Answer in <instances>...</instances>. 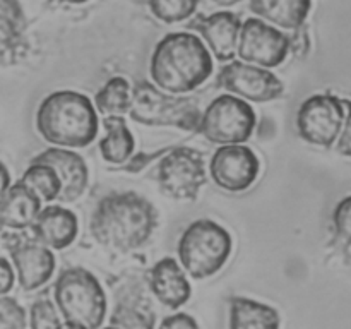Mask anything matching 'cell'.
Instances as JSON below:
<instances>
[{"instance_id": "6da1fadb", "label": "cell", "mask_w": 351, "mask_h": 329, "mask_svg": "<svg viewBox=\"0 0 351 329\" xmlns=\"http://www.w3.org/2000/svg\"><path fill=\"white\" fill-rule=\"evenodd\" d=\"M158 225L154 206L136 192H112L96 206L89 230L98 243L119 252L139 249Z\"/></svg>"}, {"instance_id": "7a4b0ae2", "label": "cell", "mask_w": 351, "mask_h": 329, "mask_svg": "<svg viewBox=\"0 0 351 329\" xmlns=\"http://www.w3.org/2000/svg\"><path fill=\"white\" fill-rule=\"evenodd\" d=\"M149 72L161 89L182 95L208 81L213 72V58L195 34L185 31L170 33L154 48Z\"/></svg>"}, {"instance_id": "3957f363", "label": "cell", "mask_w": 351, "mask_h": 329, "mask_svg": "<svg viewBox=\"0 0 351 329\" xmlns=\"http://www.w3.org/2000/svg\"><path fill=\"white\" fill-rule=\"evenodd\" d=\"M36 130L47 143L62 147H86L98 136V115L88 96L55 91L41 101Z\"/></svg>"}, {"instance_id": "277c9868", "label": "cell", "mask_w": 351, "mask_h": 329, "mask_svg": "<svg viewBox=\"0 0 351 329\" xmlns=\"http://www.w3.org/2000/svg\"><path fill=\"white\" fill-rule=\"evenodd\" d=\"M55 304L67 328H99L106 317V295L99 281L82 267L60 273L53 288Z\"/></svg>"}, {"instance_id": "5b68a950", "label": "cell", "mask_w": 351, "mask_h": 329, "mask_svg": "<svg viewBox=\"0 0 351 329\" xmlns=\"http://www.w3.org/2000/svg\"><path fill=\"white\" fill-rule=\"evenodd\" d=\"M232 254V236L211 219H197L187 226L178 240L182 267L195 280L218 273Z\"/></svg>"}, {"instance_id": "8992f818", "label": "cell", "mask_w": 351, "mask_h": 329, "mask_svg": "<svg viewBox=\"0 0 351 329\" xmlns=\"http://www.w3.org/2000/svg\"><path fill=\"white\" fill-rule=\"evenodd\" d=\"M130 117L149 127H178L197 130L201 110L192 98H175L158 91L151 82L137 81L130 96Z\"/></svg>"}, {"instance_id": "52a82bcc", "label": "cell", "mask_w": 351, "mask_h": 329, "mask_svg": "<svg viewBox=\"0 0 351 329\" xmlns=\"http://www.w3.org/2000/svg\"><path fill=\"white\" fill-rule=\"evenodd\" d=\"M252 106L232 95L218 96L201 115L197 130L215 144H242L256 127Z\"/></svg>"}, {"instance_id": "ba28073f", "label": "cell", "mask_w": 351, "mask_h": 329, "mask_svg": "<svg viewBox=\"0 0 351 329\" xmlns=\"http://www.w3.org/2000/svg\"><path fill=\"white\" fill-rule=\"evenodd\" d=\"M206 164L201 151L175 147L158 167V182L165 195L180 201H194L206 184Z\"/></svg>"}, {"instance_id": "9c48e42d", "label": "cell", "mask_w": 351, "mask_h": 329, "mask_svg": "<svg viewBox=\"0 0 351 329\" xmlns=\"http://www.w3.org/2000/svg\"><path fill=\"white\" fill-rule=\"evenodd\" d=\"M345 117V101L338 96L314 95L298 108V134L307 143L329 147L338 139Z\"/></svg>"}, {"instance_id": "30bf717a", "label": "cell", "mask_w": 351, "mask_h": 329, "mask_svg": "<svg viewBox=\"0 0 351 329\" xmlns=\"http://www.w3.org/2000/svg\"><path fill=\"white\" fill-rule=\"evenodd\" d=\"M290 50V38L261 19H247L240 26L239 55L243 62L261 67H278Z\"/></svg>"}, {"instance_id": "8fae6325", "label": "cell", "mask_w": 351, "mask_h": 329, "mask_svg": "<svg viewBox=\"0 0 351 329\" xmlns=\"http://www.w3.org/2000/svg\"><path fill=\"white\" fill-rule=\"evenodd\" d=\"M5 247L12 257L19 284L24 290H36L50 280L55 271V257L50 247L38 242L34 236L29 239L17 233H9Z\"/></svg>"}, {"instance_id": "7c38bea8", "label": "cell", "mask_w": 351, "mask_h": 329, "mask_svg": "<svg viewBox=\"0 0 351 329\" xmlns=\"http://www.w3.org/2000/svg\"><path fill=\"white\" fill-rule=\"evenodd\" d=\"M219 84L226 91L250 101L264 103L278 99L285 86L271 71L245 62H230L219 72Z\"/></svg>"}, {"instance_id": "4fadbf2b", "label": "cell", "mask_w": 351, "mask_h": 329, "mask_svg": "<svg viewBox=\"0 0 351 329\" xmlns=\"http://www.w3.org/2000/svg\"><path fill=\"white\" fill-rule=\"evenodd\" d=\"M213 180L228 192L247 191L259 175V160L250 147L223 144L209 163Z\"/></svg>"}, {"instance_id": "5bb4252c", "label": "cell", "mask_w": 351, "mask_h": 329, "mask_svg": "<svg viewBox=\"0 0 351 329\" xmlns=\"http://www.w3.org/2000/svg\"><path fill=\"white\" fill-rule=\"evenodd\" d=\"M33 163H45L55 170L60 178V194L57 199L62 202H74L81 197L88 185V167L82 156L62 147H50L33 158Z\"/></svg>"}, {"instance_id": "9a60e30c", "label": "cell", "mask_w": 351, "mask_h": 329, "mask_svg": "<svg viewBox=\"0 0 351 329\" xmlns=\"http://www.w3.org/2000/svg\"><path fill=\"white\" fill-rule=\"evenodd\" d=\"M29 53L26 17L19 0H0V65H17Z\"/></svg>"}, {"instance_id": "2e32d148", "label": "cell", "mask_w": 351, "mask_h": 329, "mask_svg": "<svg viewBox=\"0 0 351 329\" xmlns=\"http://www.w3.org/2000/svg\"><path fill=\"white\" fill-rule=\"evenodd\" d=\"M240 26H242L240 17L226 10L211 14V16H199L189 24L191 29L202 34L215 57L221 62L232 60L235 57Z\"/></svg>"}, {"instance_id": "e0dca14e", "label": "cell", "mask_w": 351, "mask_h": 329, "mask_svg": "<svg viewBox=\"0 0 351 329\" xmlns=\"http://www.w3.org/2000/svg\"><path fill=\"white\" fill-rule=\"evenodd\" d=\"M33 236L50 249L60 250L71 245L79 232L77 216L62 206H48L40 209L31 225Z\"/></svg>"}, {"instance_id": "ac0fdd59", "label": "cell", "mask_w": 351, "mask_h": 329, "mask_svg": "<svg viewBox=\"0 0 351 329\" xmlns=\"http://www.w3.org/2000/svg\"><path fill=\"white\" fill-rule=\"evenodd\" d=\"M40 209V195L23 180L16 182L0 197V226L9 230L31 228Z\"/></svg>"}, {"instance_id": "d6986e66", "label": "cell", "mask_w": 351, "mask_h": 329, "mask_svg": "<svg viewBox=\"0 0 351 329\" xmlns=\"http://www.w3.org/2000/svg\"><path fill=\"white\" fill-rule=\"evenodd\" d=\"M151 291L163 305L177 308L191 298V283L178 263L171 257L158 260L147 276Z\"/></svg>"}, {"instance_id": "ffe728a7", "label": "cell", "mask_w": 351, "mask_h": 329, "mask_svg": "<svg viewBox=\"0 0 351 329\" xmlns=\"http://www.w3.org/2000/svg\"><path fill=\"white\" fill-rule=\"evenodd\" d=\"M311 7L312 0H250V10L256 16L283 29H298Z\"/></svg>"}, {"instance_id": "44dd1931", "label": "cell", "mask_w": 351, "mask_h": 329, "mask_svg": "<svg viewBox=\"0 0 351 329\" xmlns=\"http://www.w3.org/2000/svg\"><path fill=\"white\" fill-rule=\"evenodd\" d=\"M230 328L233 329H276L280 328V315L269 305L243 297L230 300Z\"/></svg>"}, {"instance_id": "7402d4cb", "label": "cell", "mask_w": 351, "mask_h": 329, "mask_svg": "<svg viewBox=\"0 0 351 329\" xmlns=\"http://www.w3.org/2000/svg\"><path fill=\"white\" fill-rule=\"evenodd\" d=\"M106 136L99 143V151L108 163H125L134 153V136L122 115H106L103 120Z\"/></svg>"}, {"instance_id": "603a6c76", "label": "cell", "mask_w": 351, "mask_h": 329, "mask_svg": "<svg viewBox=\"0 0 351 329\" xmlns=\"http://www.w3.org/2000/svg\"><path fill=\"white\" fill-rule=\"evenodd\" d=\"M132 88L123 77H112L96 93V108L105 115H123L130 108Z\"/></svg>"}, {"instance_id": "cb8c5ba5", "label": "cell", "mask_w": 351, "mask_h": 329, "mask_svg": "<svg viewBox=\"0 0 351 329\" xmlns=\"http://www.w3.org/2000/svg\"><path fill=\"white\" fill-rule=\"evenodd\" d=\"M21 180L47 202H51L60 194V178L55 173L53 168L45 163H33L31 161Z\"/></svg>"}, {"instance_id": "d4e9b609", "label": "cell", "mask_w": 351, "mask_h": 329, "mask_svg": "<svg viewBox=\"0 0 351 329\" xmlns=\"http://www.w3.org/2000/svg\"><path fill=\"white\" fill-rule=\"evenodd\" d=\"M110 326L113 328H153L154 314L151 312L149 304L141 307L136 300L127 304H119L115 308Z\"/></svg>"}, {"instance_id": "484cf974", "label": "cell", "mask_w": 351, "mask_h": 329, "mask_svg": "<svg viewBox=\"0 0 351 329\" xmlns=\"http://www.w3.org/2000/svg\"><path fill=\"white\" fill-rule=\"evenodd\" d=\"M199 0H149V9L160 21L168 24L187 19L197 9Z\"/></svg>"}, {"instance_id": "4316f807", "label": "cell", "mask_w": 351, "mask_h": 329, "mask_svg": "<svg viewBox=\"0 0 351 329\" xmlns=\"http://www.w3.org/2000/svg\"><path fill=\"white\" fill-rule=\"evenodd\" d=\"M31 328L34 329H51V328H64V324L58 319L57 310L51 305L48 298L36 300L31 307Z\"/></svg>"}, {"instance_id": "83f0119b", "label": "cell", "mask_w": 351, "mask_h": 329, "mask_svg": "<svg viewBox=\"0 0 351 329\" xmlns=\"http://www.w3.org/2000/svg\"><path fill=\"white\" fill-rule=\"evenodd\" d=\"M0 328H26V310L17 300L0 295Z\"/></svg>"}, {"instance_id": "f1b7e54d", "label": "cell", "mask_w": 351, "mask_h": 329, "mask_svg": "<svg viewBox=\"0 0 351 329\" xmlns=\"http://www.w3.org/2000/svg\"><path fill=\"white\" fill-rule=\"evenodd\" d=\"M332 221H335V228L341 239L346 242H351V195L343 199L335 209L332 215Z\"/></svg>"}, {"instance_id": "f546056e", "label": "cell", "mask_w": 351, "mask_h": 329, "mask_svg": "<svg viewBox=\"0 0 351 329\" xmlns=\"http://www.w3.org/2000/svg\"><path fill=\"white\" fill-rule=\"evenodd\" d=\"M346 106H348V115L345 117V122L341 127L343 130L338 136V153L351 158V103L346 101Z\"/></svg>"}, {"instance_id": "4dcf8cb0", "label": "cell", "mask_w": 351, "mask_h": 329, "mask_svg": "<svg viewBox=\"0 0 351 329\" xmlns=\"http://www.w3.org/2000/svg\"><path fill=\"white\" fill-rule=\"evenodd\" d=\"M14 271L5 257H0V295H5L14 287Z\"/></svg>"}, {"instance_id": "1f68e13d", "label": "cell", "mask_w": 351, "mask_h": 329, "mask_svg": "<svg viewBox=\"0 0 351 329\" xmlns=\"http://www.w3.org/2000/svg\"><path fill=\"white\" fill-rule=\"evenodd\" d=\"M197 322L194 321V317L189 314H175V315H168L161 321V328H182V329H189V328H197Z\"/></svg>"}, {"instance_id": "d6a6232c", "label": "cell", "mask_w": 351, "mask_h": 329, "mask_svg": "<svg viewBox=\"0 0 351 329\" xmlns=\"http://www.w3.org/2000/svg\"><path fill=\"white\" fill-rule=\"evenodd\" d=\"M9 185H10L9 170L5 168V164L0 163V197H2V194L7 191V187H9Z\"/></svg>"}, {"instance_id": "836d02e7", "label": "cell", "mask_w": 351, "mask_h": 329, "mask_svg": "<svg viewBox=\"0 0 351 329\" xmlns=\"http://www.w3.org/2000/svg\"><path fill=\"white\" fill-rule=\"evenodd\" d=\"M215 3H218V5L221 7H230V5H235V3L242 2V0H213Z\"/></svg>"}, {"instance_id": "e575fe53", "label": "cell", "mask_w": 351, "mask_h": 329, "mask_svg": "<svg viewBox=\"0 0 351 329\" xmlns=\"http://www.w3.org/2000/svg\"><path fill=\"white\" fill-rule=\"evenodd\" d=\"M50 2H60V3H84L88 0H50Z\"/></svg>"}]
</instances>
